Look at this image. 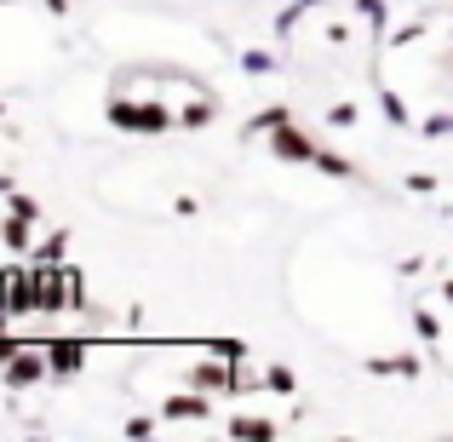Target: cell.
<instances>
[{"instance_id": "17", "label": "cell", "mask_w": 453, "mask_h": 442, "mask_svg": "<svg viewBox=\"0 0 453 442\" xmlns=\"http://www.w3.org/2000/svg\"><path fill=\"white\" fill-rule=\"evenodd\" d=\"M413 328H419V339H425V345H436V339H442V322H436L431 310H413Z\"/></svg>"}, {"instance_id": "8", "label": "cell", "mask_w": 453, "mask_h": 442, "mask_svg": "<svg viewBox=\"0 0 453 442\" xmlns=\"http://www.w3.org/2000/svg\"><path fill=\"white\" fill-rule=\"evenodd\" d=\"M288 121H293V115H288V104H270V110H258L253 121H247V133H242V138H270L276 127H288Z\"/></svg>"}, {"instance_id": "3", "label": "cell", "mask_w": 453, "mask_h": 442, "mask_svg": "<svg viewBox=\"0 0 453 442\" xmlns=\"http://www.w3.org/2000/svg\"><path fill=\"white\" fill-rule=\"evenodd\" d=\"M161 414H166V420H189V425H196V420H207V414H212V402H207V391L189 385V391H173V397L161 402Z\"/></svg>"}, {"instance_id": "26", "label": "cell", "mask_w": 453, "mask_h": 442, "mask_svg": "<svg viewBox=\"0 0 453 442\" xmlns=\"http://www.w3.org/2000/svg\"><path fill=\"white\" fill-rule=\"evenodd\" d=\"M419 35H425V23H402V29L390 35V46H408V41H419Z\"/></svg>"}, {"instance_id": "30", "label": "cell", "mask_w": 453, "mask_h": 442, "mask_svg": "<svg viewBox=\"0 0 453 442\" xmlns=\"http://www.w3.org/2000/svg\"><path fill=\"white\" fill-rule=\"evenodd\" d=\"M442 299H448V305H453V276H448V282H442Z\"/></svg>"}, {"instance_id": "32", "label": "cell", "mask_w": 453, "mask_h": 442, "mask_svg": "<svg viewBox=\"0 0 453 442\" xmlns=\"http://www.w3.org/2000/svg\"><path fill=\"white\" fill-rule=\"evenodd\" d=\"M0 6H12V0H0Z\"/></svg>"}, {"instance_id": "2", "label": "cell", "mask_w": 453, "mask_h": 442, "mask_svg": "<svg viewBox=\"0 0 453 442\" xmlns=\"http://www.w3.org/2000/svg\"><path fill=\"white\" fill-rule=\"evenodd\" d=\"M316 138H310V133H299V127H276V133H270V155H276V161H316Z\"/></svg>"}, {"instance_id": "27", "label": "cell", "mask_w": 453, "mask_h": 442, "mask_svg": "<svg viewBox=\"0 0 453 442\" xmlns=\"http://www.w3.org/2000/svg\"><path fill=\"white\" fill-rule=\"evenodd\" d=\"M18 351H23V345L12 339V333H0V368H6V362H12V356H18Z\"/></svg>"}, {"instance_id": "5", "label": "cell", "mask_w": 453, "mask_h": 442, "mask_svg": "<svg viewBox=\"0 0 453 442\" xmlns=\"http://www.w3.org/2000/svg\"><path fill=\"white\" fill-rule=\"evenodd\" d=\"M46 362H52L58 379H69V374L87 368V345H81V339H52V345H46Z\"/></svg>"}, {"instance_id": "23", "label": "cell", "mask_w": 453, "mask_h": 442, "mask_svg": "<svg viewBox=\"0 0 453 442\" xmlns=\"http://www.w3.org/2000/svg\"><path fill=\"white\" fill-rule=\"evenodd\" d=\"M327 121H333V127H356V104H333Z\"/></svg>"}, {"instance_id": "21", "label": "cell", "mask_w": 453, "mask_h": 442, "mask_svg": "<svg viewBox=\"0 0 453 442\" xmlns=\"http://www.w3.org/2000/svg\"><path fill=\"white\" fill-rule=\"evenodd\" d=\"M390 374H396V379H419L425 362H419V356H396V362H390Z\"/></svg>"}, {"instance_id": "1", "label": "cell", "mask_w": 453, "mask_h": 442, "mask_svg": "<svg viewBox=\"0 0 453 442\" xmlns=\"http://www.w3.org/2000/svg\"><path fill=\"white\" fill-rule=\"evenodd\" d=\"M0 374H6V391H29V385H41V379L52 374V362H46V351H18Z\"/></svg>"}, {"instance_id": "12", "label": "cell", "mask_w": 453, "mask_h": 442, "mask_svg": "<svg viewBox=\"0 0 453 442\" xmlns=\"http://www.w3.org/2000/svg\"><path fill=\"white\" fill-rule=\"evenodd\" d=\"M350 6H356V18H362V23H367V29H373V35H385V23H390L385 0H350Z\"/></svg>"}, {"instance_id": "31", "label": "cell", "mask_w": 453, "mask_h": 442, "mask_svg": "<svg viewBox=\"0 0 453 442\" xmlns=\"http://www.w3.org/2000/svg\"><path fill=\"white\" fill-rule=\"evenodd\" d=\"M0 121H6V104H0Z\"/></svg>"}, {"instance_id": "10", "label": "cell", "mask_w": 453, "mask_h": 442, "mask_svg": "<svg viewBox=\"0 0 453 442\" xmlns=\"http://www.w3.org/2000/svg\"><path fill=\"white\" fill-rule=\"evenodd\" d=\"M212 115H219V104L212 98H196V104H184V110H178V127H184V133H196V127H207Z\"/></svg>"}, {"instance_id": "7", "label": "cell", "mask_w": 453, "mask_h": 442, "mask_svg": "<svg viewBox=\"0 0 453 442\" xmlns=\"http://www.w3.org/2000/svg\"><path fill=\"white\" fill-rule=\"evenodd\" d=\"M110 127L115 133H138V121H144V104H133V98H110Z\"/></svg>"}, {"instance_id": "4", "label": "cell", "mask_w": 453, "mask_h": 442, "mask_svg": "<svg viewBox=\"0 0 453 442\" xmlns=\"http://www.w3.org/2000/svg\"><path fill=\"white\" fill-rule=\"evenodd\" d=\"M230 379H235V362H224V356H207V362H196L189 368V385L196 391H230Z\"/></svg>"}, {"instance_id": "9", "label": "cell", "mask_w": 453, "mask_h": 442, "mask_svg": "<svg viewBox=\"0 0 453 442\" xmlns=\"http://www.w3.org/2000/svg\"><path fill=\"white\" fill-rule=\"evenodd\" d=\"M64 253H69V230H52V236H41V242L29 247L35 265H64Z\"/></svg>"}, {"instance_id": "28", "label": "cell", "mask_w": 453, "mask_h": 442, "mask_svg": "<svg viewBox=\"0 0 453 442\" xmlns=\"http://www.w3.org/2000/svg\"><path fill=\"white\" fill-rule=\"evenodd\" d=\"M46 12H52V18H69V0H41Z\"/></svg>"}, {"instance_id": "20", "label": "cell", "mask_w": 453, "mask_h": 442, "mask_svg": "<svg viewBox=\"0 0 453 442\" xmlns=\"http://www.w3.org/2000/svg\"><path fill=\"white\" fill-rule=\"evenodd\" d=\"M419 133H425V138H448V133H453V115H425Z\"/></svg>"}, {"instance_id": "25", "label": "cell", "mask_w": 453, "mask_h": 442, "mask_svg": "<svg viewBox=\"0 0 453 442\" xmlns=\"http://www.w3.org/2000/svg\"><path fill=\"white\" fill-rule=\"evenodd\" d=\"M127 437H155V420L150 414H133V420H127Z\"/></svg>"}, {"instance_id": "13", "label": "cell", "mask_w": 453, "mask_h": 442, "mask_svg": "<svg viewBox=\"0 0 453 442\" xmlns=\"http://www.w3.org/2000/svg\"><path fill=\"white\" fill-rule=\"evenodd\" d=\"M310 167H321L327 178H356V167L344 161V155H333V150H316V161H310Z\"/></svg>"}, {"instance_id": "29", "label": "cell", "mask_w": 453, "mask_h": 442, "mask_svg": "<svg viewBox=\"0 0 453 442\" xmlns=\"http://www.w3.org/2000/svg\"><path fill=\"white\" fill-rule=\"evenodd\" d=\"M12 190H18V184H12V178H6V173H0V196H12Z\"/></svg>"}, {"instance_id": "22", "label": "cell", "mask_w": 453, "mask_h": 442, "mask_svg": "<svg viewBox=\"0 0 453 442\" xmlns=\"http://www.w3.org/2000/svg\"><path fill=\"white\" fill-rule=\"evenodd\" d=\"M212 356H224V362H242L247 345H242V339H219V345H212Z\"/></svg>"}, {"instance_id": "24", "label": "cell", "mask_w": 453, "mask_h": 442, "mask_svg": "<svg viewBox=\"0 0 453 442\" xmlns=\"http://www.w3.org/2000/svg\"><path fill=\"white\" fill-rule=\"evenodd\" d=\"M408 190L413 196H436V178L431 173H408Z\"/></svg>"}, {"instance_id": "15", "label": "cell", "mask_w": 453, "mask_h": 442, "mask_svg": "<svg viewBox=\"0 0 453 442\" xmlns=\"http://www.w3.org/2000/svg\"><path fill=\"white\" fill-rule=\"evenodd\" d=\"M265 391H276V397H293V391H299V374H293V368H270V374H265Z\"/></svg>"}, {"instance_id": "19", "label": "cell", "mask_w": 453, "mask_h": 442, "mask_svg": "<svg viewBox=\"0 0 453 442\" xmlns=\"http://www.w3.org/2000/svg\"><path fill=\"white\" fill-rule=\"evenodd\" d=\"M6 213H18V219H41L35 196H23V190H12V196H6Z\"/></svg>"}, {"instance_id": "18", "label": "cell", "mask_w": 453, "mask_h": 442, "mask_svg": "<svg viewBox=\"0 0 453 442\" xmlns=\"http://www.w3.org/2000/svg\"><path fill=\"white\" fill-rule=\"evenodd\" d=\"M310 6H327V0H293V6H288V12H281V18H276V29H281V35H288V29H293V23H299V18H304V12H310Z\"/></svg>"}, {"instance_id": "16", "label": "cell", "mask_w": 453, "mask_h": 442, "mask_svg": "<svg viewBox=\"0 0 453 442\" xmlns=\"http://www.w3.org/2000/svg\"><path fill=\"white\" fill-rule=\"evenodd\" d=\"M247 75H276V52H242Z\"/></svg>"}, {"instance_id": "11", "label": "cell", "mask_w": 453, "mask_h": 442, "mask_svg": "<svg viewBox=\"0 0 453 442\" xmlns=\"http://www.w3.org/2000/svg\"><path fill=\"white\" fill-rule=\"evenodd\" d=\"M230 437L235 442H270L276 437V420H230Z\"/></svg>"}, {"instance_id": "6", "label": "cell", "mask_w": 453, "mask_h": 442, "mask_svg": "<svg viewBox=\"0 0 453 442\" xmlns=\"http://www.w3.org/2000/svg\"><path fill=\"white\" fill-rule=\"evenodd\" d=\"M0 247H6L12 259H29V247H35V219L6 213V219H0Z\"/></svg>"}, {"instance_id": "14", "label": "cell", "mask_w": 453, "mask_h": 442, "mask_svg": "<svg viewBox=\"0 0 453 442\" xmlns=\"http://www.w3.org/2000/svg\"><path fill=\"white\" fill-rule=\"evenodd\" d=\"M379 110H385V121H390V127H408V104H402L390 87H379Z\"/></svg>"}]
</instances>
